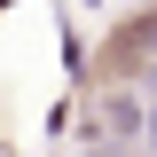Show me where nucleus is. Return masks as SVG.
<instances>
[{"label":"nucleus","mask_w":157,"mask_h":157,"mask_svg":"<svg viewBox=\"0 0 157 157\" xmlns=\"http://www.w3.org/2000/svg\"><path fill=\"white\" fill-rule=\"evenodd\" d=\"M149 149H157V110H149Z\"/></svg>","instance_id":"nucleus-2"},{"label":"nucleus","mask_w":157,"mask_h":157,"mask_svg":"<svg viewBox=\"0 0 157 157\" xmlns=\"http://www.w3.org/2000/svg\"><path fill=\"white\" fill-rule=\"evenodd\" d=\"M134 126H141V102L134 94H110V134H134Z\"/></svg>","instance_id":"nucleus-1"}]
</instances>
